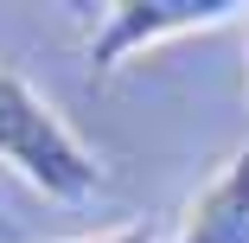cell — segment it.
<instances>
[{
	"label": "cell",
	"mask_w": 249,
	"mask_h": 243,
	"mask_svg": "<svg viewBox=\"0 0 249 243\" xmlns=\"http://www.w3.org/2000/svg\"><path fill=\"white\" fill-rule=\"evenodd\" d=\"M0 167L19 173L32 192H45L58 205H83L103 186V167L77 141V128L13 64H0Z\"/></svg>",
	"instance_id": "1"
},
{
	"label": "cell",
	"mask_w": 249,
	"mask_h": 243,
	"mask_svg": "<svg viewBox=\"0 0 249 243\" xmlns=\"http://www.w3.org/2000/svg\"><path fill=\"white\" fill-rule=\"evenodd\" d=\"M230 19H249L243 0H109V7H96V32L83 45V58H89V77L103 83L154 45L185 38V32H211Z\"/></svg>",
	"instance_id": "2"
},
{
	"label": "cell",
	"mask_w": 249,
	"mask_h": 243,
	"mask_svg": "<svg viewBox=\"0 0 249 243\" xmlns=\"http://www.w3.org/2000/svg\"><path fill=\"white\" fill-rule=\"evenodd\" d=\"M173 243H249V141L192 192Z\"/></svg>",
	"instance_id": "3"
},
{
	"label": "cell",
	"mask_w": 249,
	"mask_h": 243,
	"mask_svg": "<svg viewBox=\"0 0 249 243\" xmlns=\"http://www.w3.org/2000/svg\"><path fill=\"white\" fill-rule=\"evenodd\" d=\"M71 243H154L147 224H122V230H103V237H71Z\"/></svg>",
	"instance_id": "4"
},
{
	"label": "cell",
	"mask_w": 249,
	"mask_h": 243,
	"mask_svg": "<svg viewBox=\"0 0 249 243\" xmlns=\"http://www.w3.org/2000/svg\"><path fill=\"white\" fill-rule=\"evenodd\" d=\"M243 45H249V19H243Z\"/></svg>",
	"instance_id": "5"
}]
</instances>
